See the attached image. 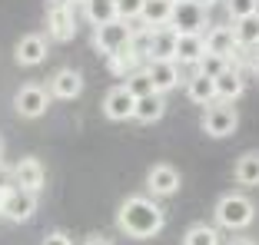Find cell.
Listing matches in <instances>:
<instances>
[{
	"label": "cell",
	"instance_id": "6da1fadb",
	"mask_svg": "<svg viewBox=\"0 0 259 245\" xmlns=\"http://www.w3.org/2000/svg\"><path fill=\"white\" fill-rule=\"evenodd\" d=\"M166 225V212L153 196H126L116 209V229L130 238H153Z\"/></svg>",
	"mask_w": 259,
	"mask_h": 245
},
{
	"label": "cell",
	"instance_id": "7a4b0ae2",
	"mask_svg": "<svg viewBox=\"0 0 259 245\" xmlns=\"http://www.w3.org/2000/svg\"><path fill=\"white\" fill-rule=\"evenodd\" d=\"M213 219H216L220 229L243 232V229H249L252 219H256V202H252L249 196H243V192H226V196L216 199Z\"/></svg>",
	"mask_w": 259,
	"mask_h": 245
},
{
	"label": "cell",
	"instance_id": "3957f363",
	"mask_svg": "<svg viewBox=\"0 0 259 245\" xmlns=\"http://www.w3.org/2000/svg\"><path fill=\"white\" fill-rule=\"evenodd\" d=\"M130 37H133V23L126 20H113V23H103V27H93V50L100 56H113L120 50L130 46Z\"/></svg>",
	"mask_w": 259,
	"mask_h": 245
},
{
	"label": "cell",
	"instance_id": "277c9868",
	"mask_svg": "<svg viewBox=\"0 0 259 245\" xmlns=\"http://www.w3.org/2000/svg\"><path fill=\"white\" fill-rule=\"evenodd\" d=\"M199 126H203L206 136H213V139H226L236 133L239 126V113L233 103H213V106H206L203 109V119H199Z\"/></svg>",
	"mask_w": 259,
	"mask_h": 245
},
{
	"label": "cell",
	"instance_id": "5b68a950",
	"mask_svg": "<svg viewBox=\"0 0 259 245\" xmlns=\"http://www.w3.org/2000/svg\"><path fill=\"white\" fill-rule=\"evenodd\" d=\"M47 33L57 43H70L76 37V7H70L63 0H50L47 4Z\"/></svg>",
	"mask_w": 259,
	"mask_h": 245
},
{
	"label": "cell",
	"instance_id": "8992f818",
	"mask_svg": "<svg viewBox=\"0 0 259 245\" xmlns=\"http://www.w3.org/2000/svg\"><path fill=\"white\" fill-rule=\"evenodd\" d=\"M50 90L47 86H37V83H23L20 90L14 93V109L17 116H23V119H40V116L50 109Z\"/></svg>",
	"mask_w": 259,
	"mask_h": 245
},
{
	"label": "cell",
	"instance_id": "52a82bcc",
	"mask_svg": "<svg viewBox=\"0 0 259 245\" xmlns=\"http://www.w3.org/2000/svg\"><path fill=\"white\" fill-rule=\"evenodd\" d=\"M180 169L169 166V162H156V166L146 169V192H150L153 199H169L180 192Z\"/></svg>",
	"mask_w": 259,
	"mask_h": 245
},
{
	"label": "cell",
	"instance_id": "ba28073f",
	"mask_svg": "<svg viewBox=\"0 0 259 245\" xmlns=\"http://www.w3.org/2000/svg\"><path fill=\"white\" fill-rule=\"evenodd\" d=\"M169 27L176 33H206V10L196 7L193 0H176Z\"/></svg>",
	"mask_w": 259,
	"mask_h": 245
},
{
	"label": "cell",
	"instance_id": "9c48e42d",
	"mask_svg": "<svg viewBox=\"0 0 259 245\" xmlns=\"http://www.w3.org/2000/svg\"><path fill=\"white\" fill-rule=\"evenodd\" d=\"M133 113H137V96L126 86L120 83L113 90H107V96H103V116L110 122H126V119H133Z\"/></svg>",
	"mask_w": 259,
	"mask_h": 245
},
{
	"label": "cell",
	"instance_id": "30bf717a",
	"mask_svg": "<svg viewBox=\"0 0 259 245\" xmlns=\"http://www.w3.org/2000/svg\"><path fill=\"white\" fill-rule=\"evenodd\" d=\"M0 215L7 219V222H27V219H33L37 215V196L33 192H27V189H10V196H7V202H4V209H0Z\"/></svg>",
	"mask_w": 259,
	"mask_h": 245
},
{
	"label": "cell",
	"instance_id": "8fae6325",
	"mask_svg": "<svg viewBox=\"0 0 259 245\" xmlns=\"http://www.w3.org/2000/svg\"><path fill=\"white\" fill-rule=\"evenodd\" d=\"M47 53H50V43H47L44 33H23L14 46V60L20 67H40L47 60Z\"/></svg>",
	"mask_w": 259,
	"mask_h": 245
},
{
	"label": "cell",
	"instance_id": "7c38bea8",
	"mask_svg": "<svg viewBox=\"0 0 259 245\" xmlns=\"http://www.w3.org/2000/svg\"><path fill=\"white\" fill-rule=\"evenodd\" d=\"M14 182H17V189H27V192L37 196V192L44 189V182H47L44 162H40L37 156H23V159L14 166Z\"/></svg>",
	"mask_w": 259,
	"mask_h": 245
},
{
	"label": "cell",
	"instance_id": "4fadbf2b",
	"mask_svg": "<svg viewBox=\"0 0 259 245\" xmlns=\"http://www.w3.org/2000/svg\"><path fill=\"white\" fill-rule=\"evenodd\" d=\"M203 37H206V53L226 56V60H233V56L239 53V43H236V33H233V23H216V27H209Z\"/></svg>",
	"mask_w": 259,
	"mask_h": 245
},
{
	"label": "cell",
	"instance_id": "5bb4252c",
	"mask_svg": "<svg viewBox=\"0 0 259 245\" xmlns=\"http://www.w3.org/2000/svg\"><path fill=\"white\" fill-rule=\"evenodd\" d=\"M146 73H150L153 90H156V93L176 90L180 80H183V67H180L176 60H153V63H146Z\"/></svg>",
	"mask_w": 259,
	"mask_h": 245
},
{
	"label": "cell",
	"instance_id": "9a60e30c",
	"mask_svg": "<svg viewBox=\"0 0 259 245\" xmlns=\"http://www.w3.org/2000/svg\"><path fill=\"white\" fill-rule=\"evenodd\" d=\"M83 93V73L73 67H63L54 73V80H50V96L54 100H76Z\"/></svg>",
	"mask_w": 259,
	"mask_h": 245
},
{
	"label": "cell",
	"instance_id": "2e32d148",
	"mask_svg": "<svg viewBox=\"0 0 259 245\" xmlns=\"http://www.w3.org/2000/svg\"><path fill=\"white\" fill-rule=\"evenodd\" d=\"M186 100L196 103V106H213L216 100V80L213 77H206V73H199V70H193L190 77H186Z\"/></svg>",
	"mask_w": 259,
	"mask_h": 245
},
{
	"label": "cell",
	"instance_id": "e0dca14e",
	"mask_svg": "<svg viewBox=\"0 0 259 245\" xmlns=\"http://www.w3.org/2000/svg\"><path fill=\"white\" fill-rule=\"evenodd\" d=\"M176 43H180V33H176L173 27H160V30H153L146 63H153V60H176Z\"/></svg>",
	"mask_w": 259,
	"mask_h": 245
},
{
	"label": "cell",
	"instance_id": "ac0fdd59",
	"mask_svg": "<svg viewBox=\"0 0 259 245\" xmlns=\"http://www.w3.org/2000/svg\"><path fill=\"white\" fill-rule=\"evenodd\" d=\"M243 93H246V80H243L239 67H229L226 73L216 77V100L220 103H236Z\"/></svg>",
	"mask_w": 259,
	"mask_h": 245
},
{
	"label": "cell",
	"instance_id": "d6986e66",
	"mask_svg": "<svg viewBox=\"0 0 259 245\" xmlns=\"http://www.w3.org/2000/svg\"><path fill=\"white\" fill-rule=\"evenodd\" d=\"M203 56H206V37L203 33H180L176 63H180V67H196Z\"/></svg>",
	"mask_w": 259,
	"mask_h": 245
},
{
	"label": "cell",
	"instance_id": "ffe728a7",
	"mask_svg": "<svg viewBox=\"0 0 259 245\" xmlns=\"http://www.w3.org/2000/svg\"><path fill=\"white\" fill-rule=\"evenodd\" d=\"M169 20H173V0H146L143 17H140L143 27L160 30V27H169Z\"/></svg>",
	"mask_w": 259,
	"mask_h": 245
},
{
	"label": "cell",
	"instance_id": "44dd1931",
	"mask_svg": "<svg viewBox=\"0 0 259 245\" xmlns=\"http://www.w3.org/2000/svg\"><path fill=\"white\" fill-rule=\"evenodd\" d=\"M140 67H146V60L133 50V46H126V50H120V53L107 56V70L113 73V77H123V80H126L130 73H137Z\"/></svg>",
	"mask_w": 259,
	"mask_h": 245
},
{
	"label": "cell",
	"instance_id": "7402d4cb",
	"mask_svg": "<svg viewBox=\"0 0 259 245\" xmlns=\"http://www.w3.org/2000/svg\"><path fill=\"white\" fill-rule=\"evenodd\" d=\"M163 113H166L163 93H150V96H140V100H137V113H133V119H137V122H156V119H163Z\"/></svg>",
	"mask_w": 259,
	"mask_h": 245
},
{
	"label": "cell",
	"instance_id": "603a6c76",
	"mask_svg": "<svg viewBox=\"0 0 259 245\" xmlns=\"http://www.w3.org/2000/svg\"><path fill=\"white\" fill-rule=\"evenodd\" d=\"M83 17H87V23H93V27H103V23L120 20V17H116V0H87Z\"/></svg>",
	"mask_w": 259,
	"mask_h": 245
},
{
	"label": "cell",
	"instance_id": "cb8c5ba5",
	"mask_svg": "<svg viewBox=\"0 0 259 245\" xmlns=\"http://www.w3.org/2000/svg\"><path fill=\"white\" fill-rule=\"evenodd\" d=\"M233 176H236V182L246 186V189L259 186V153H243V156H239Z\"/></svg>",
	"mask_w": 259,
	"mask_h": 245
},
{
	"label": "cell",
	"instance_id": "d4e9b609",
	"mask_svg": "<svg viewBox=\"0 0 259 245\" xmlns=\"http://www.w3.org/2000/svg\"><path fill=\"white\" fill-rule=\"evenodd\" d=\"M233 33H236V43L243 46V50L259 46V14L243 17V20H233Z\"/></svg>",
	"mask_w": 259,
	"mask_h": 245
},
{
	"label": "cell",
	"instance_id": "484cf974",
	"mask_svg": "<svg viewBox=\"0 0 259 245\" xmlns=\"http://www.w3.org/2000/svg\"><path fill=\"white\" fill-rule=\"evenodd\" d=\"M183 245H220V229L209 222H196L183 232Z\"/></svg>",
	"mask_w": 259,
	"mask_h": 245
},
{
	"label": "cell",
	"instance_id": "4316f807",
	"mask_svg": "<svg viewBox=\"0 0 259 245\" xmlns=\"http://www.w3.org/2000/svg\"><path fill=\"white\" fill-rule=\"evenodd\" d=\"M123 86H126V90L133 93L137 100H140V96H150V93H156V90H153V80H150V73H146V67H140L137 73H130V77L123 80Z\"/></svg>",
	"mask_w": 259,
	"mask_h": 245
},
{
	"label": "cell",
	"instance_id": "83f0119b",
	"mask_svg": "<svg viewBox=\"0 0 259 245\" xmlns=\"http://www.w3.org/2000/svg\"><path fill=\"white\" fill-rule=\"evenodd\" d=\"M229 67H233V60H226V56H216V53H206L193 70H199V73H206V77H213V80H216L220 73H226Z\"/></svg>",
	"mask_w": 259,
	"mask_h": 245
},
{
	"label": "cell",
	"instance_id": "f1b7e54d",
	"mask_svg": "<svg viewBox=\"0 0 259 245\" xmlns=\"http://www.w3.org/2000/svg\"><path fill=\"white\" fill-rule=\"evenodd\" d=\"M143 7H146V0H116V17L126 23H137L143 17Z\"/></svg>",
	"mask_w": 259,
	"mask_h": 245
},
{
	"label": "cell",
	"instance_id": "f546056e",
	"mask_svg": "<svg viewBox=\"0 0 259 245\" xmlns=\"http://www.w3.org/2000/svg\"><path fill=\"white\" fill-rule=\"evenodd\" d=\"M226 14H229V20L252 17V14H259V0H226Z\"/></svg>",
	"mask_w": 259,
	"mask_h": 245
},
{
	"label": "cell",
	"instance_id": "4dcf8cb0",
	"mask_svg": "<svg viewBox=\"0 0 259 245\" xmlns=\"http://www.w3.org/2000/svg\"><path fill=\"white\" fill-rule=\"evenodd\" d=\"M40 245H73V238H70L67 232L54 229V232H47V235H44V242H40Z\"/></svg>",
	"mask_w": 259,
	"mask_h": 245
},
{
	"label": "cell",
	"instance_id": "1f68e13d",
	"mask_svg": "<svg viewBox=\"0 0 259 245\" xmlns=\"http://www.w3.org/2000/svg\"><path fill=\"white\" fill-rule=\"evenodd\" d=\"M14 182V166H7V162H0V189H10Z\"/></svg>",
	"mask_w": 259,
	"mask_h": 245
},
{
	"label": "cell",
	"instance_id": "d6a6232c",
	"mask_svg": "<svg viewBox=\"0 0 259 245\" xmlns=\"http://www.w3.org/2000/svg\"><path fill=\"white\" fill-rule=\"evenodd\" d=\"M83 245H113V242H110L107 235H87V238H83Z\"/></svg>",
	"mask_w": 259,
	"mask_h": 245
},
{
	"label": "cell",
	"instance_id": "836d02e7",
	"mask_svg": "<svg viewBox=\"0 0 259 245\" xmlns=\"http://www.w3.org/2000/svg\"><path fill=\"white\" fill-rule=\"evenodd\" d=\"M226 245H256V242H252V238H246V235H233Z\"/></svg>",
	"mask_w": 259,
	"mask_h": 245
},
{
	"label": "cell",
	"instance_id": "e575fe53",
	"mask_svg": "<svg viewBox=\"0 0 259 245\" xmlns=\"http://www.w3.org/2000/svg\"><path fill=\"white\" fill-rule=\"evenodd\" d=\"M193 4H196V7H203V10H209V7H216L220 0H193Z\"/></svg>",
	"mask_w": 259,
	"mask_h": 245
},
{
	"label": "cell",
	"instance_id": "d590c367",
	"mask_svg": "<svg viewBox=\"0 0 259 245\" xmlns=\"http://www.w3.org/2000/svg\"><path fill=\"white\" fill-rule=\"evenodd\" d=\"M249 70H252V77L259 80V53H256V56H252V60H249Z\"/></svg>",
	"mask_w": 259,
	"mask_h": 245
},
{
	"label": "cell",
	"instance_id": "8d00e7d4",
	"mask_svg": "<svg viewBox=\"0 0 259 245\" xmlns=\"http://www.w3.org/2000/svg\"><path fill=\"white\" fill-rule=\"evenodd\" d=\"M14 189V186H10ZM10 189H0V209H4V202H7V196H10Z\"/></svg>",
	"mask_w": 259,
	"mask_h": 245
},
{
	"label": "cell",
	"instance_id": "74e56055",
	"mask_svg": "<svg viewBox=\"0 0 259 245\" xmlns=\"http://www.w3.org/2000/svg\"><path fill=\"white\" fill-rule=\"evenodd\" d=\"M63 4H70V7H83L87 0H63Z\"/></svg>",
	"mask_w": 259,
	"mask_h": 245
},
{
	"label": "cell",
	"instance_id": "f35d334b",
	"mask_svg": "<svg viewBox=\"0 0 259 245\" xmlns=\"http://www.w3.org/2000/svg\"><path fill=\"white\" fill-rule=\"evenodd\" d=\"M0 162H4V136H0Z\"/></svg>",
	"mask_w": 259,
	"mask_h": 245
},
{
	"label": "cell",
	"instance_id": "ab89813d",
	"mask_svg": "<svg viewBox=\"0 0 259 245\" xmlns=\"http://www.w3.org/2000/svg\"><path fill=\"white\" fill-rule=\"evenodd\" d=\"M173 4H176V0H173Z\"/></svg>",
	"mask_w": 259,
	"mask_h": 245
}]
</instances>
